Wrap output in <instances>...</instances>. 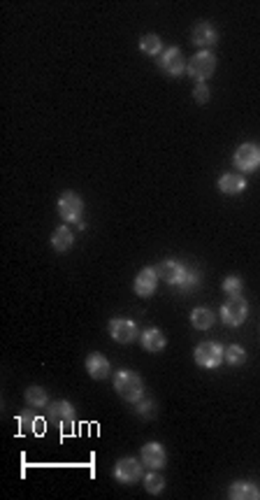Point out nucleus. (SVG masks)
<instances>
[{"mask_svg": "<svg viewBox=\"0 0 260 500\" xmlns=\"http://www.w3.org/2000/svg\"><path fill=\"white\" fill-rule=\"evenodd\" d=\"M158 66H161V70L165 75L181 77L183 73H186L188 61H186V56H183V51L179 47H168L161 56H158Z\"/></svg>", "mask_w": 260, "mask_h": 500, "instance_id": "obj_5", "label": "nucleus"}, {"mask_svg": "<svg viewBox=\"0 0 260 500\" xmlns=\"http://www.w3.org/2000/svg\"><path fill=\"white\" fill-rule=\"evenodd\" d=\"M26 402L30 407H47L49 398H47V391L42 387H30L26 389Z\"/></svg>", "mask_w": 260, "mask_h": 500, "instance_id": "obj_23", "label": "nucleus"}, {"mask_svg": "<svg viewBox=\"0 0 260 500\" xmlns=\"http://www.w3.org/2000/svg\"><path fill=\"white\" fill-rule=\"evenodd\" d=\"M74 242V233L70 230L68 226H59L52 233V247L56 249L59 254H66L70 247H72Z\"/></svg>", "mask_w": 260, "mask_h": 500, "instance_id": "obj_20", "label": "nucleus"}, {"mask_svg": "<svg viewBox=\"0 0 260 500\" xmlns=\"http://www.w3.org/2000/svg\"><path fill=\"white\" fill-rule=\"evenodd\" d=\"M110 335L114 342L119 344H130L137 337V324L130 319H112L110 322Z\"/></svg>", "mask_w": 260, "mask_h": 500, "instance_id": "obj_13", "label": "nucleus"}, {"mask_svg": "<svg viewBox=\"0 0 260 500\" xmlns=\"http://www.w3.org/2000/svg\"><path fill=\"white\" fill-rule=\"evenodd\" d=\"M84 212V201L74 191H63L59 198V214L66 223H79Z\"/></svg>", "mask_w": 260, "mask_h": 500, "instance_id": "obj_4", "label": "nucleus"}, {"mask_svg": "<svg viewBox=\"0 0 260 500\" xmlns=\"http://www.w3.org/2000/svg\"><path fill=\"white\" fill-rule=\"evenodd\" d=\"M86 373L91 375L93 380H107V377L112 375V365L103 354L93 351V354L86 356Z\"/></svg>", "mask_w": 260, "mask_h": 500, "instance_id": "obj_16", "label": "nucleus"}, {"mask_svg": "<svg viewBox=\"0 0 260 500\" xmlns=\"http://www.w3.org/2000/svg\"><path fill=\"white\" fill-rule=\"evenodd\" d=\"M219 40V33H217V28H214L212 24H207V21H200V24H195L193 26V30H191V42L195 44V47H200V51H205L209 47H214Z\"/></svg>", "mask_w": 260, "mask_h": 500, "instance_id": "obj_14", "label": "nucleus"}, {"mask_svg": "<svg viewBox=\"0 0 260 500\" xmlns=\"http://www.w3.org/2000/svg\"><path fill=\"white\" fill-rule=\"evenodd\" d=\"M228 498L230 500H260V489L253 482H234L228 489Z\"/></svg>", "mask_w": 260, "mask_h": 500, "instance_id": "obj_17", "label": "nucleus"}, {"mask_svg": "<svg viewBox=\"0 0 260 500\" xmlns=\"http://www.w3.org/2000/svg\"><path fill=\"white\" fill-rule=\"evenodd\" d=\"M249 317V303L242 296H232L221 307V319L226 326H242Z\"/></svg>", "mask_w": 260, "mask_h": 500, "instance_id": "obj_7", "label": "nucleus"}, {"mask_svg": "<svg viewBox=\"0 0 260 500\" xmlns=\"http://www.w3.org/2000/svg\"><path fill=\"white\" fill-rule=\"evenodd\" d=\"M114 479L121 484H137L139 479H144L142 472V461H135L130 456H123L114 463Z\"/></svg>", "mask_w": 260, "mask_h": 500, "instance_id": "obj_6", "label": "nucleus"}, {"mask_svg": "<svg viewBox=\"0 0 260 500\" xmlns=\"http://www.w3.org/2000/svg\"><path fill=\"white\" fill-rule=\"evenodd\" d=\"M47 419H52L54 424H59L63 428H68L77 419V409L72 407V402L68 400H56L52 405H47Z\"/></svg>", "mask_w": 260, "mask_h": 500, "instance_id": "obj_11", "label": "nucleus"}, {"mask_svg": "<svg viewBox=\"0 0 260 500\" xmlns=\"http://www.w3.org/2000/svg\"><path fill=\"white\" fill-rule=\"evenodd\" d=\"M139 456H142V465L149 467V470H161L168 463V452H165L161 442H147L139 452Z\"/></svg>", "mask_w": 260, "mask_h": 500, "instance_id": "obj_10", "label": "nucleus"}, {"mask_svg": "<svg viewBox=\"0 0 260 500\" xmlns=\"http://www.w3.org/2000/svg\"><path fill=\"white\" fill-rule=\"evenodd\" d=\"M209 86L205 84V82H198V84H195V89H193V98H195V102H198V105H205V102H209Z\"/></svg>", "mask_w": 260, "mask_h": 500, "instance_id": "obj_28", "label": "nucleus"}, {"mask_svg": "<svg viewBox=\"0 0 260 500\" xmlns=\"http://www.w3.org/2000/svg\"><path fill=\"white\" fill-rule=\"evenodd\" d=\"M186 73L191 75L195 82H207L209 77L217 73V56H214L209 49L198 51V54H193L191 59H188Z\"/></svg>", "mask_w": 260, "mask_h": 500, "instance_id": "obj_2", "label": "nucleus"}, {"mask_svg": "<svg viewBox=\"0 0 260 500\" xmlns=\"http://www.w3.org/2000/svg\"><path fill=\"white\" fill-rule=\"evenodd\" d=\"M154 268H156L158 279L168 281V284H172V286H181V281H183V277H186V272H188V268L183 266V263L174 261V259L161 261Z\"/></svg>", "mask_w": 260, "mask_h": 500, "instance_id": "obj_9", "label": "nucleus"}, {"mask_svg": "<svg viewBox=\"0 0 260 500\" xmlns=\"http://www.w3.org/2000/svg\"><path fill=\"white\" fill-rule=\"evenodd\" d=\"M17 421H19V428H21V433H33V435H42V433H44L42 416L35 414V412H30V409H26V412L19 414Z\"/></svg>", "mask_w": 260, "mask_h": 500, "instance_id": "obj_19", "label": "nucleus"}, {"mask_svg": "<svg viewBox=\"0 0 260 500\" xmlns=\"http://www.w3.org/2000/svg\"><path fill=\"white\" fill-rule=\"evenodd\" d=\"M193 358H195V363H198L200 368L214 370V368H219V365L223 363L226 349L221 347L219 342H200L198 347H195Z\"/></svg>", "mask_w": 260, "mask_h": 500, "instance_id": "obj_3", "label": "nucleus"}, {"mask_svg": "<svg viewBox=\"0 0 260 500\" xmlns=\"http://www.w3.org/2000/svg\"><path fill=\"white\" fill-rule=\"evenodd\" d=\"M137 414L142 416V419H151V416L156 414V402L154 400H139L137 402Z\"/></svg>", "mask_w": 260, "mask_h": 500, "instance_id": "obj_29", "label": "nucleus"}, {"mask_svg": "<svg viewBox=\"0 0 260 500\" xmlns=\"http://www.w3.org/2000/svg\"><path fill=\"white\" fill-rule=\"evenodd\" d=\"M219 191L221 194H226V196H237V194H242V191H246V187H249V182H246V177L244 175H237V172H226V175H221L219 177Z\"/></svg>", "mask_w": 260, "mask_h": 500, "instance_id": "obj_15", "label": "nucleus"}, {"mask_svg": "<svg viewBox=\"0 0 260 500\" xmlns=\"http://www.w3.org/2000/svg\"><path fill=\"white\" fill-rule=\"evenodd\" d=\"M144 489H147V493H151V496L163 493V489H165L163 475H158L156 470H149V475H144Z\"/></svg>", "mask_w": 260, "mask_h": 500, "instance_id": "obj_24", "label": "nucleus"}, {"mask_svg": "<svg viewBox=\"0 0 260 500\" xmlns=\"http://www.w3.org/2000/svg\"><path fill=\"white\" fill-rule=\"evenodd\" d=\"M200 281H202V275L200 270H195V268H188V272H186V277H183L181 281V291H195V288H200Z\"/></svg>", "mask_w": 260, "mask_h": 500, "instance_id": "obj_26", "label": "nucleus"}, {"mask_svg": "<svg viewBox=\"0 0 260 500\" xmlns=\"http://www.w3.org/2000/svg\"><path fill=\"white\" fill-rule=\"evenodd\" d=\"M223 361L228 365H232V368H237V365H244L246 363V351L244 347H239V344H230V347L226 349V358Z\"/></svg>", "mask_w": 260, "mask_h": 500, "instance_id": "obj_25", "label": "nucleus"}, {"mask_svg": "<svg viewBox=\"0 0 260 500\" xmlns=\"http://www.w3.org/2000/svg\"><path fill=\"white\" fill-rule=\"evenodd\" d=\"M139 51L147 56H161L163 54V40L156 33H147L139 37Z\"/></svg>", "mask_w": 260, "mask_h": 500, "instance_id": "obj_22", "label": "nucleus"}, {"mask_svg": "<svg viewBox=\"0 0 260 500\" xmlns=\"http://www.w3.org/2000/svg\"><path fill=\"white\" fill-rule=\"evenodd\" d=\"M242 288H244V284H242V279L237 277V275H232V277H226L223 279V291L228 293V296H239V293H242Z\"/></svg>", "mask_w": 260, "mask_h": 500, "instance_id": "obj_27", "label": "nucleus"}, {"mask_svg": "<svg viewBox=\"0 0 260 500\" xmlns=\"http://www.w3.org/2000/svg\"><path fill=\"white\" fill-rule=\"evenodd\" d=\"M114 391H117L126 402L137 405L144 396V382L142 377L132 373V370H119V373L114 375Z\"/></svg>", "mask_w": 260, "mask_h": 500, "instance_id": "obj_1", "label": "nucleus"}, {"mask_svg": "<svg viewBox=\"0 0 260 500\" xmlns=\"http://www.w3.org/2000/svg\"><path fill=\"white\" fill-rule=\"evenodd\" d=\"M217 322V314H214L209 307H195L191 312V324L195 326L198 331H209Z\"/></svg>", "mask_w": 260, "mask_h": 500, "instance_id": "obj_21", "label": "nucleus"}, {"mask_svg": "<svg viewBox=\"0 0 260 500\" xmlns=\"http://www.w3.org/2000/svg\"><path fill=\"white\" fill-rule=\"evenodd\" d=\"M142 347L144 351H149V354H158V351L165 349V344H168V340H165V333L158 331V328H147L142 333Z\"/></svg>", "mask_w": 260, "mask_h": 500, "instance_id": "obj_18", "label": "nucleus"}, {"mask_svg": "<svg viewBox=\"0 0 260 500\" xmlns=\"http://www.w3.org/2000/svg\"><path fill=\"white\" fill-rule=\"evenodd\" d=\"M156 286H158V275H156V268H142V270L137 272L135 281H132V288H135V293L139 298H151L156 293Z\"/></svg>", "mask_w": 260, "mask_h": 500, "instance_id": "obj_12", "label": "nucleus"}, {"mask_svg": "<svg viewBox=\"0 0 260 500\" xmlns=\"http://www.w3.org/2000/svg\"><path fill=\"white\" fill-rule=\"evenodd\" d=\"M232 163H234V168H237L239 172H244V175L258 170L260 168V147L251 145V142L239 145L237 151H234V156H232Z\"/></svg>", "mask_w": 260, "mask_h": 500, "instance_id": "obj_8", "label": "nucleus"}]
</instances>
